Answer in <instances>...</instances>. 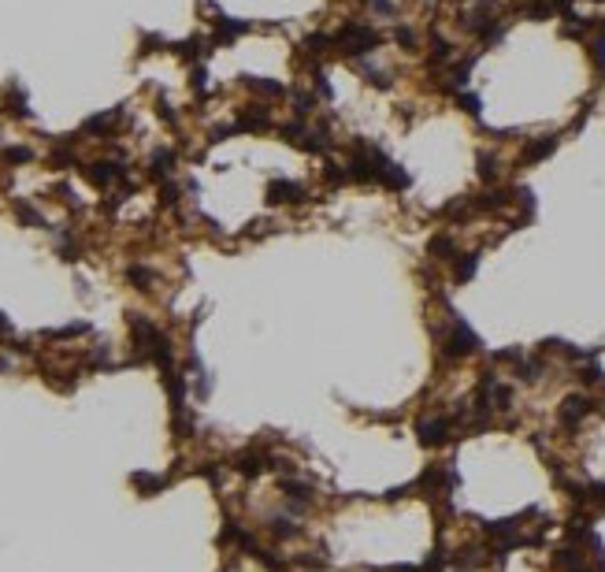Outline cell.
<instances>
[{
  "label": "cell",
  "mask_w": 605,
  "mask_h": 572,
  "mask_svg": "<svg viewBox=\"0 0 605 572\" xmlns=\"http://www.w3.org/2000/svg\"><path fill=\"white\" fill-rule=\"evenodd\" d=\"M379 45H383V34L372 23H360V19L342 23V30L334 34V49H338L345 60H364V56H372Z\"/></svg>",
  "instance_id": "cell-1"
},
{
  "label": "cell",
  "mask_w": 605,
  "mask_h": 572,
  "mask_svg": "<svg viewBox=\"0 0 605 572\" xmlns=\"http://www.w3.org/2000/svg\"><path fill=\"white\" fill-rule=\"evenodd\" d=\"M438 342H442V357L446 361H461V357H468V353L479 350V338H475V331L464 323L461 316H446V327H438Z\"/></svg>",
  "instance_id": "cell-2"
},
{
  "label": "cell",
  "mask_w": 605,
  "mask_h": 572,
  "mask_svg": "<svg viewBox=\"0 0 605 572\" xmlns=\"http://www.w3.org/2000/svg\"><path fill=\"white\" fill-rule=\"evenodd\" d=\"M82 175L93 182L97 190H112L115 182H126V167L123 160H97V164H85Z\"/></svg>",
  "instance_id": "cell-3"
},
{
  "label": "cell",
  "mask_w": 605,
  "mask_h": 572,
  "mask_svg": "<svg viewBox=\"0 0 605 572\" xmlns=\"http://www.w3.org/2000/svg\"><path fill=\"white\" fill-rule=\"evenodd\" d=\"M416 435H420V442H424V446H442V442L453 439V416L438 413V416L420 420V424H416Z\"/></svg>",
  "instance_id": "cell-4"
},
{
  "label": "cell",
  "mask_w": 605,
  "mask_h": 572,
  "mask_svg": "<svg viewBox=\"0 0 605 572\" xmlns=\"http://www.w3.org/2000/svg\"><path fill=\"white\" fill-rule=\"evenodd\" d=\"M590 413H594V398H587V394H572V398H565V405H561L557 420H561V427L576 431Z\"/></svg>",
  "instance_id": "cell-5"
},
{
  "label": "cell",
  "mask_w": 605,
  "mask_h": 572,
  "mask_svg": "<svg viewBox=\"0 0 605 572\" xmlns=\"http://www.w3.org/2000/svg\"><path fill=\"white\" fill-rule=\"evenodd\" d=\"M308 190L294 179H272L267 182V204H305Z\"/></svg>",
  "instance_id": "cell-6"
},
{
  "label": "cell",
  "mask_w": 605,
  "mask_h": 572,
  "mask_svg": "<svg viewBox=\"0 0 605 572\" xmlns=\"http://www.w3.org/2000/svg\"><path fill=\"white\" fill-rule=\"evenodd\" d=\"M272 126V112L264 104H245L234 120V131H245V134H256V131H267Z\"/></svg>",
  "instance_id": "cell-7"
},
{
  "label": "cell",
  "mask_w": 605,
  "mask_h": 572,
  "mask_svg": "<svg viewBox=\"0 0 605 572\" xmlns=\"http://www.w3.org/2000/svg\"><path fill=\"white\" fill-rule=\"evenodd\" d=\"M561 145V138L557 134H542V138H531V142L524 145V164H538V160H546V156H554V149Z\"/></svg>",
  "instance_id": "cell-8"
},
{
  "label": "cell",
  "mask_w": 605,
  "mask_h": 572,
  "mask_svg": "<svg viewBox=\"0 0 605 572\" xmlns=\"http://www.w3.org/2000/svg\"><path fill=\"white\" fill-rule=\"evenodd\" d=\"M171 171H175V149H156V153L149 156V175L156 182H167Z\"/></svg>",
  "instance_id": "cell-9"
},
{
  "label": "cell",
  "mask_w": 605,
  "mask_h": 572,
  "mask_svg": "<svg viewBox=\"0 0 605 572\" xmlns=\"http://www.w3.org/2000/svg\"><path fill=\"white\" fill-rule=\"evenodd\" d=\"M427 253L435 256V261H446V264H453V261H457V253H461V250H457V242H453V234L438 231L435 238L427 242Z\"/></svg>",
  "instance_id": "cell-10"
},
{
  "label": "cell",
  "mask_w": 605,
  "mask_h": 572,
  "mask_svg": "<svg viewBox=\"0 0 605 572\" xmlns=\"http://www.w3.org/2000/svg\"><path fill=\"white\" fill-rule=\"evenodd\" d=\"M245 90L256 97H286V85L275 79H245Z\"/></svg>",
  "instance_id": "cell-11"
},
{
  "label": "cell",
  "mask_w": 605,
  "mask_h": 572,
  "mask_svg": "<svg viewBox=\"0 0 605 572\" xmlns=\"http://www.w3.org/2000/svg\"><path fill=\"white\" fill-rule=\"evenodd\" d=\"M475 268H479V253H457V261H453V279H457V283H468L475 275Z\"/></svg>",
  "instance_id": "cell-12"
},
{
  "label": "cell",
  "mask_w": 605,
  "mask_h": 572,
  "mask_svg": "<svg viewBox=\"0 0 605 572\" xmlns=\"http://www.w3.org/2000/svg\"><path fill=\"white\" fill-rule=\"evenodd\" d=\"M8 112H12L15 120H30L26 93H23V85H19V82H12V85H8Z\"/></svg>",
  "instance_id": "cell-13"
},
{
  "label": "cell",
  "mask_w": 605,
  "mask_h": 572,
  "mask_svg": "<svg viewBox=\"0 0 605 572\" xmlns=\"http://www.w3.org/2000/svg\"><path fill=\"white\" fill-rule=\"evenodd\" d=\"M316 108H320V97L316 93H308V90H297L294 93V120H308Z\"/></svg>",
  "instance_id": "cell-14"
},
{
  "label": "cell",
  "mask_w": 605,
  "mask_h": 572,
  "mask_svg": "<svg viewBox=\"0 0 605 572\" xmlns=\"http://www.w3.org/2000/svg\"><path fill=\"white\" fill-rule=\"evenodd\" d=\"M520 12H524L527 19H535V23H542V19H549L557 8H554V0H524Z\"/></svg>",
  "instance_id": "cell-15"
},
{
  "label": "cell",
  "mask_w": 605,
  "mask_h": 572,
  "mask_svg": "<svg viewBox=\"0 0 605 572\" xmlns=\"http://www.w3.org/2000/svg\"><path fill=\"white\" fill-rule=\"evenodd\" d=\"M360 71H364V82H368V85H375V90H390V85H394V79H390V74H386L383 67L360 63Z\"/></svg>",
  "instance_id": "cell-16"
},
{
  "label": "cell",
  "mask_w": 605,
  "mask_h": 572,
  "mask_svg": "<svg viewBox=\"0 0 605 572\" xmlns=\"http://www.w3.org/2000/svg\"><path fill=\"white\" fill-rule=\"evenodd\" d=\"M12 212L19 215V223H26V227H45L41 212L34 209V204H26V201H15V204H12Z\"/></svg>",
  "instance_id": "cell-17"
},
{
  "label": "cell",
  "mask_w": 605,
  "mask_h": 572,
  "mask_svg": "<svg viewBox=\"0 0 605 572\" xmlns=\"http://www.w3.org/2000/svg\"><path fill=\"white\" fill-rule=\"evenodd\" d=\"M131 480H134V487L142 494H156V491H164V483H167L164 476H149V472H134Z\"/></svg>",
  "instance_id": "cell-18"
},
{
  "label": "cell",
  "mask_w": 605,
  "mask_h": 572,
  "mask_svg": "<svg viewBox=\"0 0 605 572\" xmlns=\"http://www.w3.org/2000/svg\"><path fill=\"white\" fill-rule=\"evenodd\" d=\"M475 164H479V179H483V182H494V179H498V156L479 153V156H475Z\"/></svg>",
  "instance_id": "cell-19"
},
{
  "label": "cell",
  "mask_w": 605,
  "mask_h": 572,
  "mask_svg": "<svg viewBox=\"0 0 605 572\" xmlns=\"http://www.w3.org/2000/svg\"><path fill=\"white\" fill-rule=\"evenodd\" d=\"M126 279H131L138 290H153V272H149V268H142V264H131V268H126Z\"/></svg>",
  "instance_id": "cell-20"
},
{
  "label": "cell",
  "mask_w": 605,
  "mask_h": 572,
  "mask_svg": "<svg viewBox=\"0 0 605 572\" xmlns=\"http://www.w3.org/2000/svg\"><path fill=\"white\" fill-rule=\"evenodd\" d=\"M394 41H397V45H401L405 52H416V49H420L416 30H408V26H397V30H394Z\"/></svg>",
  "instance_id": "cell-21"
},
{
  "label": "cell",
  "mask_w": 605,
  "mask_h": 572,
  "mask_svg": "<svg viewBox=\"0 0 605 572\" xmlns=\"http://www.w3.org/2000/svg\"><path fill=\"white\" fill-rule=\"evenodd\" d=\"M457 104L464 108V112H468V115H475V120H479V115H483V101H479V97H475V93H457Z\"/></svg>",
  "instance_id": "cell-22"
},
{
  "label": "cell",
  "mask_w": 605,
  "mask_h": 572,
  "mask_svg": "<svg viewBox=\"0 0 605 572\" xmlns=\"http://www.w3.org/2000/svg\"><path fill=\"white\" fill-rule=\"evenodd\" d=\"M0 156H4L8 164H26V160L34 156V153H30L26 145H8V149H4V153H0Z\"/></svg>",
  "instance_id": "cell-23"
},
{
  "label": "cell",
  "mask_w": 605,
  "mask_h": 572,
  "mask_svg": "<svg viewBox=\"0 0 605 572\" xmlns=\"http://www.w3.org/2000/svg\"><path fill=\"white\" fill-rule=\"evenodd\" d=\"M160 204H164V209H175V204H179V186H175V182H160Z\"/></svg>",
  "instance_id": "cell-24"
},
{
  "label": "cell",
  "mask_w": 605,
  "mask_h": 572,
  "mask_svg": "<svg viewBox=\"0 0 605 572\" xmlns=\"http://www.w3.org/2000/svg\"><path fill=\"white\" fill-rule=\"evenodd\" d=\"M85 331H90V323H67L60 331H49V338H71V334H85Z\"/></svg>",
  "instance_id": "cell-25"
},
{
  "label": "cell",
  "mask_w": 605,
  "mask_h": 572,
  "mask_svg": "<svg viewBox=\"0 0 605 572\" xmlns=\"http://www.w3.org/2000/svg\"><path fill=\"white\" fill-rule=\"evenodd\" d=\"M190 85H193V93H204V90H208V74H204V67H193Z\"/></svg>",
  "instance_id": "cell-26"
},
{
  "label": "cell",
  "mask_w": 605,
  "mask_h": 572,
  "mask_svg": "<svg viewBox=\"0 0 605 572\" xmlns=\"http://www.w3.org/2000/svg\"><path fill=\"white\" fill-rule=\"evenodd\" d=\"M0 338H12V320L0 312Z\"/></svg>",
  "instance_id": "cell-27"
}]
</instances>
